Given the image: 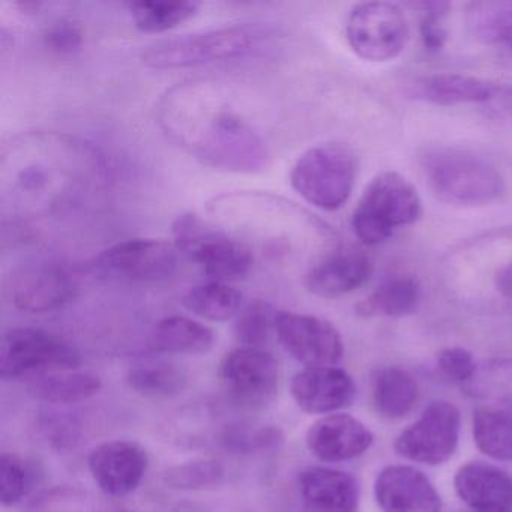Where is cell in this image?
<instances>
[{
  "instance_id": "1",
  "label": "cell",
  "mask_w": 512,
  "mask_h": 512,
  "mask_svg": "<svg viewBox=\"0 0 512 512\" xmlns=\"http://www.w3.org/2000/svg\"><path fill=\"white\" fill-rule=\"evenodd\" d=\"M173 97L167 103L164 122L196 158L227 172L266 169L269 149L250 121L223 107L196 109L181 91Z\"/></svg>"
},
{
  "instance_id": "2",
  "label": "cell",
  "mask_w": 512,
  "mask_h": 512,
  "mask_svg": "<svg viewBox=\"0 0 512 512\" xmlns=\"http://www.w3.org/2000/svg\"><path fill=\"white\" fill-rule=\"evenodd\" d=\"M443 278L460 295L512 305V227L458 245L443 263Z\"/></svg>"
},
{
  "instance_id": "3",
  "label": "cell",
  "mask_w": 512,
  "mask_h": 512,
  "mask_svg": "<svg viewBox=\"0 0 512 512\" xmlns=\"http://www.w3.org/2000/svg\"><path fill=\"white\" fill-rule=\"evenodd\" d=\"M421 167L431 191L449 205L479 208L499 202L506 194V181L496 164L470 149H428Z\"/></svg>"
},
{
  "instance_id": "4",
  "label": "cell",
  "mask_w": 512,
  "mask_h": 512,
  "mask_svg": "<svg viewBox=\"0 0 512 512\" xmlns=\"http://www.w3.org/2000/svg\"><path fill=\"white\" fill-rule=\"evenodd\" d=\"M271 32L260 25H235L164 40L148 47L142 61L154 70H179L247 58L266 49Z\"/></svg>"
},
{
  "instance_id": "5",
  "label": "cell",
  "mask_w": 512,
  "mask_h": 512,
  "mask_svg": "<svg viewBox=\"0 0 512 512\" xmlns=\"http://www.w3.org/2000/svg\"><path fill=\"white\" fill-rule=\"evenodd\" d=\"M422 202L415 185L397 172L371 179L353 212V232L365 245H379L400 227L416 223Z\"/></svg>"
},
{
  "instance_id": "6",
  "label": "cell",
  "mask_w": 512,
  "mask_h": 512,
  "mask_svg": "<svg viewBox=\"0 0 512 512\" xmlns=\"http://www.w3.org/2000/svg\"><path fill=\"white\" fill-rule=\"evenodd\" d=\"M356 158L341 143H325L301 155L290 173L293 190L322 211H337L352 196Z\"/></svg>"
},
{
  "instance_id": "7",
  "label": "cell",
  "mask_w": 512,
  "mask_h": 512,
  "mask_svg": "<svg viewBox=\"0 0 512 512\" xmlns=\"http://www.w3.org/2000/svg\"><path fill=\"white\" fill-rule=\"evenodd\" d=\"M80 364L79 352L67 340L43 329H11L0 341V376L4 380L77 370Z\"/></svg>"
},
{
  "instance_id": "8",
  "label": "cell",
  "mask_w": 512,
  "mask_h": 512,
  "mask_svg": "<svg viewBox=\"0 0 512 512\" xmlns=\"http://www.w3.org/2000/svg\"><path fill=\"white\" fill-rule=\"evenodd\" d=\"M218 382L230 406L244 412H260L274 403L280 383V367L272 353L239 347L224 356Z\"/></svg>"
},
{
  "instance_id": "9",
  "label": "cell",
  "mask_w": 512,
  "mask_h": 512,
  "mask_svg": "<svg viewBox=\"0 0 512 512\" xmlns=\"http://www.w3.org/2000/svg\"><path fill=\"white\" fill-rule=\"evenodd\" d=\"M175 236L179 253L197 263L212 281H239L253 268V253L247 245L206 229L194 215L176 221Z\"/></svg>"
},
{
  "instance_id": "10",
  "label": "cell",
  "mask_w": 512,
  "mask_h": 512,
  "mask_svg": "<svg viewBox=\"0 0 512 512\" xmlns=\"http://www.w3.org/2000/svg\"><path fill=\"white\" fill-rule=\"evenodd\" d=\"M346 37L359 58L370 62L392 61L409 43V20L398 5L364 2L350 11Z\"/></svg>"
},
{
  "instance_id": "11",
  "label": "cell",
  "mask_w": 512,
  "mask_h": 512,
  "mask_svg": "<svg viewBox=\"0 0 512 512\" xmlns=\"http://www.w3.org/2000/svg\"><path fill=\"white\" fill-rule=\"evenodd\" d=\"M461 416L448 401H433L412 425L401 431L395 452L413 463L439 466L457 451Z\"/></svg>"
},
{
  "instance_id": "12",
  "label": "cell",
  "mask_w": 512,
  "mask_h": 512,
  "mask_svg": "<svg viewBox=\"0 0 512 512\" xmlns=\"http://www.w3.org/2000/svg\"><path fill=\"white\" fill-rule=\"evenodd\" d=\"M275 334L281 346L305 367H332L344 356L340 332L328 320L308 314H275Z\"/></svg>"
},
{
  "instance_id": "13",
  "label": "cell",
  "mask_w": 512,
  "mask_h": 512,
  "mask_svg": "<svg viewBox=\"0 0 512 512\" xmlns=\"http://www.w3.org/2000/svg\"><path fill=\"white\" fill-rule=\"evenodd\" d=\"M178 248L161 239H130L107 248L95 260L103 274L149 283L169 278L178 268Z\"/></svg>"
},
{
  "instance_id": "14",
  "label": "cell",
  "mask_w": 512,
  "mask_h": 512,
  "mask_svg": "<svg viewBox=\"0 0 512 512\" xmlns=\"http://www.w3.org/2000/svg\"><path fill=\"white\" fill-rule=\"evenodd\" d=\"M148 452L131 440H110L92 449L89 472L101 493L116 499L128 496L142 484L148 472Z\"/></svg>"
},
{
  "instance_id": "15",
  "label": "cell",
  "mask_w": 512,
  "mask_h": 512,
  "mask_svg": "<svg viewBox=\"0 0 512 512\" xmlns=\"http://www.w3.org/2000/svg\"><path fill=\"white\" fill-rule=\"evenodd\" d=\"M73 295V278L53 263L22 266L10 278L11 302L25 313H50L64 307Z\"/></svg>"
},
{
  "instance_id": "16",
  "label": "cell",
  "mask_w": 512,
  "mask_h": 512,
  "mask_svg": "<svg viewBox=\"0 0 512 512\" xmlns=\"http://www.w3.org/2000/svg\"><path fill=\"white\" fill-rule=\"evenodd\" d=\"M290 394L302 412L331 415L353 403L356 385L352 376L337 365L305 367L293 376Z\"/></svg>"
},
{
  "instance_id": "17",
  "label": "cell",
  "mask_w": 512,
  "mask_h": 512,
  "mask_svg": "<svg viewBox=\"0 0 512 512\" xmlns=\"http://www.w3.org/2000/svg\"><path fill=\"white\" fill-rule=\"evenodd\" d=\"M374 496L383 512H442L433 482L406 464L385 467L374 482Z\"/></svg>"
},
{
  "instance_id": "18",
  "label": "cell",
  "mask_w": 512,
  "mask_h": 512,
  "mask_svg": "<svg viewBox=\"0 0 512 512\" xmlns=\"http://www.w3.org/2000/svg\"><path fill=\"white\" fill-rule=\"evenodd\" d=\"M370 428L355 416L331 413L317 419L307 433V446L317 460L341 463L361 457L373 445Z\"/></svg>"
},
{
  "instance_id": "19",
  "label": "cell",
  "mask_w": 512,
  "mask_h": 512,
  "mask_svg": "<svg viewBox=\"0 0 512 512\" xmlns=\"http://www.w3.org/2000/svg\"><path fill=\"white\" fill-rule=\"evenodd\" d=\"M355 476L329 467H310L299 476L301 512H359Z\"/></svg>"
},
{
  "instance_id": "20",
  "label": "cell",
  "mask_w": 512,
  "mask_h": 512,
  "mask_svg": "<svg viewBox=\"0 0 512 512\" xmlns=\"http://www.w3.org/2000/svg\"><path fill=\"white\" fill-rule=\"evenodd\" d=\"M373 269V262L367 254L347 248L335 251L316 263L305 275V286L319 298H340L364 286Z\"/></svg>"
},
{
  "instance_id": "21",
  "label": "cell",
  "mask_w": 512,
  "mask_h": 512,
  "mask_svg": "<svg viewBox=\"0 0 512 512\" xmlns=\"http://www.w3.org/2000/svg\"><path fill=\"white\" fill-rule=\"evenodd\" d=\"M458 497L475 512H509L512 509V478L508 472L484 463L470 461L455 473Z\"/></svg>"
},
{
  "instance_id": "22",
  "label": "cell",
  "mask_w": 512,
  "mask_h": 512,
  "mask_svg": "<svg viewBox=\"0 0 512 512\" xmlns=\"http://www.w3.org/2000/svg\"><path fill=\"white\" fill-rule=\"evenodd\" d=\"M494 89L496 82L455 73L433 74L415 83L416 98L443 107H484L493 97Z\"/></svg>"
},
{
  "instance_id": "23",
  "label": "cell",
  "mask_w": 512,
  "mask_h": 512,
  "mask_svg": "<svg viewBox=\"0 0 512 512\" xmlns=\"http://www.w3.org/2000/svg\"><path fill=\"white\" fill-rule=\"evenodd\" d=\"M466 22L479 43L496 50L500 61L512 67V2H473L467 7Z\"/></svg>"
},
{
  "instance_id": "24",
  "label": "cell",
  "mask_w": 512,
  "mask_h": 512,
  "mask_svg": "<svg viewBox=\"0 0 512 512\" xmlns=\"http://www.w3.org/2000/svg\"><path fill=\"white\" fill-rule=\"evenodd\" d=\"M371 400L383 418L392 421L404 418L418 403V382L404 368H377L371 376Z\"/></svg>"
},
{
  "instance_id": "25",
  "label": "cell",
  "mask_w": 512,
  "mask_h": 512,
  "mask_svg": "<svg viewBox=\"0 0 512 512\" xmlns=\"http://www.w3.org/2000/svg\"><path fill=\"white\" fill-rule=\"evenodd\" d=\"M215 334L209 326L184 316L161 319L152 329L149 346L155 352L203 355L211 352Z\"/></svg>"
},
{
  "instance_id": "26",
  "label": "cell",
  "mask_w": 512,
  "mask_h": 512,
  "mask_svg": "<svg viewBox=\"0 0 512 512\" xmlns=\"http://www.w3.org/2000/svg\"><path fill=\"white\" fill-rule=\"evenodd\" d=\"M422 301V286L413 275H395L383 281L370 296L359 302L356 311L362 317L410 316Z\"/></svg>"
},
{
  "instance_id": "27",
  "label": "cell",
  "mask_w": 512,
  "mask_h": 512,
  "mask_svg": "<svg viewBox=\"0 0 512 512\" xmlns=\"http://www.w3.org/2000/svg\"><path fill=\"white\" fill-rule=\"evenodd\" d=\"M103 382L97 374L58 371L34 377L28 391L37 400L50 404H77L97 395Z\"/></svg>"
},
{
  "instance_id": "28",
  "label": "cell",
  "mask_w": 512,
  "mask_h": 512,
  "mask_svg": "<svg viewBox=\"0 0 512 512\" xmlns=\"http://www.w3.org/2000/svg\"><path fill=\"white\" fill-rule=\"evenodd\" d=\"M473 440L482 454L497 461H512V409L478 407L473 413Z\"/></svg>"
},
{
  "instance_id": "29",
  "label": "cell",
  "mask_w": 512,
  "mask_h": 512,
  "mask_svg": "<svg viewBox=\"0 0 512 512\" xmlns=\"http://www.w3.org/2000/svg\"><path fill=\"white\" fill-rule=\"evenodd\" d=\"M182 304L202 319L227 322L241 311L242 293L229 284L211 281L191 287L182 298Z\"/></svg>"
},
{
  "instance_id": "30",
  "label": "cell",
  "mask_w": 512,
  "mask_h": 512,
  "mask_svg": "<svg viewBox=\"0 0 512 512\" xmlns=\"http://www.w3.org/2000/svg\"><path fill=\"white\" fill-rule=\"evenodd\" d=\"M29 512H127V509L106 494L80 487H55L38 494Z\"/></svg>"
},
{
  "instance_id": "31",
  "label": "cell",
  "mask_w": 512,
  "mask_h": 512,
  "mask_svg": "<svg viewBox=\"0 0 512 512\" xmlns=\"http://www.w3.org/2000/svg\"><path fill=\"white\" fill-rule=\"evenodd\" d=\"M461 389L475 400L512 409V356L478 364L472 379L464 383Z\"/></svg>"
},
{
  "instance_id": "32",
  "label": "cell",
  "mask_w": 512,
  "mask_h": 512,
  "mask_svg": "<svg viewBox=\"0 0 512 512\" xmlns=\"http://www.w3.org/2000/svg\"><path fill=\"white\" fill-rule=\"evenodd\" d=\"M134 25L145 34H163L196 16L200 4L187 0H143L128 5Z\"/></svg>"
},
{
  "instance_id": "33",
  "label": "cell",
  "mask_w": 512,
  "mask_h": 512,
  "mask_svg": "<svg viewBox=\"0 0 512 512\" xmlns=\"http://www.w3.org/2000/svg\"><path fill=\"white\" fill-rule=\"evenodd\" d=\"M127 383L140 397L157 401L170 400L184 391L187 376L169 364L139 365L128 371Z\"/></svg>"
},
{
  "instance_id": "34",
  "label": "cell",
  "mask_w": 512,
  "mask_h": 512,
  "mask_svg": "<svg viewBox=\"0 0 512 512\" xmlns=\"http://www.w3.org/2000/svg\"><path fill=\"white\" fill-rule=\"evenodd\" d=\"M55 158L43 160L38 157L37 160H25V166L16 164L17 169L13 170V190L17 193L25 194L26 199H47V202L55 197L52 191H55L56 182L59 181V175L67 176L68 172H76L74 169H52L50 163Z\"/></svg>"
},
{
  "instance_id": "35",
  "label": "cell",
  "mask_w": 512,
  "mask_h": 512,
  "mask_svg": "<svg viewBox=\"0 0 512 512\" xmlns=\"http://www.w3.org/2000/svg\"><path fill=\"white\" fill-rule=\"evenodd\" d=\"M224 478V467L211 458H197L169 467L163 473V482L173 490L197 491L215 487Z\"/></svg>"
},
{
  "instance_id": "36",
  "label": "cell",
  "mask_w": 512,
  "mask_h": 512,
  "mask_svg": "<svg viewBox=\"0 0 512 512\" xmlns=\"http://www.w3.org/2000/svg\"><path fill=\"white\" fill-rule=\"evenodd\" d=\"M275 314L271 305L256 301L239 311L235 322V337L242 347L263 349L275 331Z\"/></svg>"
},
{
  "instance_id": "37",
  "label": "cell",
  "mask_w": 512,
  "mask_h": 512,
  "mask_svg": "<svg viewBox=\"0 0 512 512\" xmlns=\"http://www.w3.org/2000/svg\"><path fill=\"white\" fill-rule=\"evenodd\" d=\"M34 482V472L20 455L2 452L0 455V502L5 508L16 506L25 499Z\"/></svg>"
},
{
  "instance_id": "38",
  "label": "cell",
  "mask_w": 512,
  "mask_h": 512,
  "mask_svg": "<svg viewBox=\"0 0 512 512\" xmlns=\"http://www.w3.org/2000/svg\"><path fill=\"white\" fill-rule=\"evenodd\" d=\"M421 8L422 19L419 32L425 49L430 52H439L448 41V31L443 25V19L448 16L451 4L448 2H422L416 5Z\"/></svg>"
},
{
  "instance_id": "39",
  "label": "cell",
  "mask_w": 512,
  "mask_h": 512,
  "mask_svg": "<svg viewBox=\"0 0 512 512\" xmlns=\"http://www.w3.org/2000/svg\"><path fill=\"white\" fill-rule=\"evenodd\" d=\"M437 367L442 371L443 376L460 386L469 382L478 370V364H476L472 353L463 347L443 349L437 355Z\"/></svg>"
},
{
  "instance_id": "40",
  "label": "cell",
  "mask_w": 512,
  "mask_h": 512,
  "mask_svg": "<svg viewBox=\"0 0 512 512\" xmlns=\"http://www.w3.org/2000/svg\"><path fill=\"white\" fill-rule=\"evenodd\" d=\"M47 47L59 55H71L82 47L83 35L79 26L68 20H59L46 32Z\"/></svg>"
},
{
  "instance_id": "41",
  "label": "cell",
  "mask_w": 512,
  "mask_h": 512,
  "mask_svg": "<svg viewBox=\"0 0 512 512\" xmlns=\"http://www.w3.org/2000/svg\"><path fill=\"white\" fill-rule=\"evenodd\" d=\"M482 110L491 121L512 128V83H496L493 97Z\"/></svg>"
},
{
  "instance_id": "42",
  "label": "cell",
  "mask_w": 512,
  "mask_h": 512,
  "mask_svg": "<svg viewBox=\"0 0 512 512\" xmlns=\"http://www.w3.org/2000/svg\"><path fill=\"white\" fill-rule=\"evenodd\" d=\"M509 512H511V511H509Z\"/></svg>"
}]
</instances>
